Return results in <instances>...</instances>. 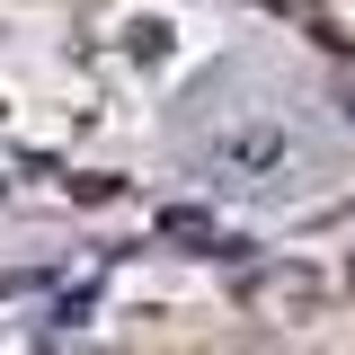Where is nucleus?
Segmentation results:
<instances>
[{"mask_svg":"<svg viewBox=\"0 0 355 355\" xmlns=\"http://www.w3.org/2000/svg\"><path fill=\"white\" fill-rule=\"evenodd\" d=\"M240 355H320V347H302L293 329H249V338H240Z\"/></svg>","mask_w":355,"mask_h":355,"instance_id":"7ed1b4c3","label":"nucleus"},{"mask_svg":"<svg viewBox=\"0 0 355 355\" xmlns=\"http://www.w3.org/2000/svg\"><path fill=\"white\" fill-rule=\"evenodd\" d=\"M320 302H329V275L302 266V258H275V266L240 275V311L258 329H302V320H320Z\"/></svg>","mask_w":355,"mask_h":355,"instance_id":"f03ea898","label":"nucleus"},{"mask_svg":"<svg viewBox=\"0 0 355 355\" xmlns=\"http://www.w3.org/2000/svg\"><path fill=\"white\" fill-rule=\"evenodd\" d=\"M187 160L231 187V196H266L293 169H311V125L284 89L258 80H205L187 98Z\"/></svg>","mask_w":355,"mask_h":355,"instance_id":"f257e3e1","label":"nucleus"}]
</instances>
